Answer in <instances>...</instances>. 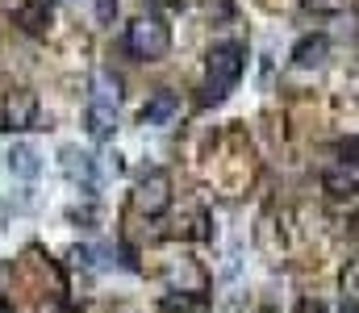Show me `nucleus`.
<instances>
[{
	"mask_svg": "<svg viewBox=\"0 0 359 313\" xmlns=\"http://www.w3.org/2000/svg\"><path fill=\"white\" fill-rule=\"evenodd\" d=\"M126 46H130V55L142 59V63L168 59V50H172V29H168L159 17H138V21L130 25V34H126Z\"/></svg>",
	"mask_w": 359,
	"mask_h": 313,
	"instance_id": "obj_2",
	"label": "nucleus"
},
{
	"mask_svg": "<svg viewBox=\"0 0 359 313\" xmlns=\"http://www.w3.org/2000/svg\"><path fill=\"white\" fill-rule=\"evenodd\" d=\"M339 159H343V163H351V167H359V138H355V134L339 142Z\"/></svg>",
	"mask_w": 359,
	"mask_h": 313,
	"instance_id": "obj_15",
	"label": "nucleus"
},
{
	"mask_svg": "<svg viewBox=\"0 0 359 313\" xmlns=\"http://www.w3.org/2000/svg\"><path fill=\"white\" fill-rule=\"evenodd\" d=\"M59 167H63L67 180H76V184H84V188L96 184V159H92L88 151H80V146H63V151H59Z\"/></svg>",
	"mask_w": 359,
	"mask_h": 313,
	"instance_id": "obj_6",
	"label": "nucleus"
},
{
	"mask_svg": "<svg viewBox=\"0 0 359 313\" xmlns=\"http://www.w3.org/2000/svg\"><path fill=\"white\" fill-rule=\"evenodd\" d=\"M147 4H151L155 13H180V8H184V0H147Z\"/></svg>",
	"mask_w": 359,
	"mask_h": 313,
	"instance_id": "obj_19",
	"label": "nucleus"
},
{
	"mask_svg": "<svg viewBox=\"0 0 359 313\" xmlns=\"http://www.w3.org/2000/svg\"><path fill=\"white\" fill-rule=\"evenodd\" d=\"M268 313H271V309H268Z\"/></svg>",
	"mask_w": 359,
	"mask_h": 313,
	"instance_id": "obj_23",
	"label": "nucleus"
},
{
	"mask_svg": "<svg viewBox=\"0 0 359 313\" xmlns=\"http://www.w3.org/2000/svg\"><path fill=\"white\" fill-rule=\"evenodd\" d=\"M92 88H96V97H92V101H100V104H113V109H117V101H121V80H117L113 71H96V80H92Z\"/></svg>",
	"mask_w": 359,
	"mask_h": 313,
	"instance_id": "obj_12",
	"label": "nucleus"
},
{
	"mask_svg": "<svg viewBox=\"0 0 359 313\" xmlns=\"http://www.w3.org/2000/svg\"><path fill=\"white\" fill-rule=\"evenodd\" d=\"M339 288H343V301H347V305H359V259L343 267V280H339Z\"/></svg>",
	"mask_w": 359,
	"mask_h": 313,
	"instance_id": "obj_14",
	"label": "nucleus"
},
{
	"mask_svg": "<svg viewBox=\"0 0 359 313\" xmlns=\"http://www.w3.org/2000/svg\"><path fill=\"white\" fill-rule=\"evenodd\" d=\"M50 4L46 0H21L17 8H13V25L21 29V34H29V38H42L46 29H50Z\"/></svg>",
	"mask_w": 359,
	"mask_h": 313,
	"instance_id": "obj_5",
	"label": "nucleus"
},
{
	"mask_svg": "<svg viewBox=\"0 0 359 313\" xmlns=\"http://www.w3.org/2000/svg\"><path fill=\"white\" fill-rule=\"evenodd\" d=\"M305 8H309V13H339L343 0H305Z\"/></svg>",
	"mask_w": 359,
	"mask_h": 313,
	"instance_id": "obj_17",
	"label": "nucleus"
},
{
	"mask_svg": "<svg viewBox=\"0 0 359 313\" xmlns=\"http://www.w3.org/2000/svg\"><path fill=\"white\" fill-rule=\"evenodd\" d=\"M4 167H8L17 180H38V176H42V155H38V146H29V142H13L8 155H4Z\"/></svg>",
	"mask_w": 359,
	"mask_h": 313,
	"instance_id": "obj_7",
	"label": "nucleus"
},
{
	"mask_svg": "<svg viewBox=\"0 0 359 313\" xmlns=\"http://www.w3.org/2000/svg\"><path fill=\"white\" fill-rule=\"evenodd\" d=\"M297 313H326V305H322L318 297H301V301H297Z\"/></svg>",
	"mask_w": 359,
	"mask_h": 313,
	"instance_id": "obj_18",
	"label": "nucleus"
},
{
	"mask_svg": "<svg viewBox=\"0 0 359 313\" xmlns=\"http://www.w3.org/2000/svg\"><path fill=\"white\" fill-rule=\"evenodd\" d=\"M339 313H359V305H343V309H339Z\"/></svg>",
	"mask_w": 359,
	"mask_h": 313,
	"instance_id": "obj_21",
	"label": "nucleus"
},
{
	"mask_svg": "<svg viewBox=\"0 0 359 313\" xmlns=\"http://www.w3.org/2000/svg\"><path fill=\"white\" fill-rule=\"evenodd\" d=\"M134 209H138L142 217H163V213L172 209V176H168L163 167H151V172L138 180V188H134Z\"/></svg>",
	"mask_w": 359,
	"mask_h": 313,
	"instance_id": "obj_3",
	"label": "nucleus"
},
{
	"mask_svg": "<svg viewBox=\"0 0 359 313\" xmlns=\"http://www.w3.org/2000/svg\"><path fill=\"white\" fill-rule=\"evenodd\" d=\"M4 309H8V301H4V297H0V313H4Z\"/></svg>",
	"mask_w": 359,
	"mask_h": 313,
	"instance_id": "obj_22",
	"label": "nucleus"
},
{
	"mask_svg": "<svg viewBox=\"0 0 359 313\" xmlns=\"http://www.w3.org/2000/svg\"><path fill=\"white\" fill-rule=\"evenodd\" d=\"M330 55V38L326 34H305L297 46H292V63L297 67H322Z\"/></svg>",
	"mask_w": 359,
	"mask_h": 313,
	"instance_id": "obj_9",
	"label": "nucleus"
},
{
	"mask_svg": "<svg viewBox=\"0 0 359 313\" xmlns=\"http://www.w3.org/2000/svg\"><path fill=\"white\" fill-rule=\"evenodd\" d=\"M347 225H351V234H355V238H359V209H355V213H351V217H347Z\"/></svg>",
	"mask_w": 359,
	"mask_h": 313,
	"instance_id": "obj_20",
	"label": "nucleus"
},
{
	"mask_svg": "<svg viewBox=\"0 0 359 313\" xmlns=\"http://www.w3.org/2000/svg\"><path fill=\"white\" fill-rule=\"evenodd\" d=\"M180 113V97L172 92V88H159L151 101L142 104V113H138V121L142 125H168L172 117Z\"/></svg>",
	"mask_w": 359,
	"mask_h": 313,
	"instance_id": "obj_8",
	"label": "nucleus"
},
{
	"mask_svg": "<svg viewBox=\"0 0 359 313\" xmlns=\"http://www.w3.org/2000/svg\"><path fill=\"white\" fill-rule=\"evenodd\" d=\"M201 309V297H188V293H168L159 301V313H196Z\"/></svg>",
	"mask_w": 359,
	"mask_h": 313,
	"instance_id": "obj_13",
	"label": "nucleus"
},
{
	"mask_svg": "<svg viewBox=\"0 0 359 313\" xmlns=\"http://www.w3.org/2000/svg\"><path fill=\"white\" fill-rule=\"evenodd\" d=\"M243 67H247V50L238 42H217L205 55V101H226V92L243 80Z\"/></svg>",
	"mask_w": 359,
	"mask_h": 313,
	"instance_id": "obj_1",
	"label": "nucleus"
},
{
	"mask_svg": "<svg viewBox=\"0 0 359 313\" xmlns=\"http://www.w3.org/2000/svg\"><path fill=\"white\" fill-rule=\"evenodd\" d=\"M322 188H326L334 201H355L359 197V180L347 176V172H326V176H322Z\"/></svg>",
	"mask_w": 359,
	"mask_h": 313,
	"instance_id": "obj_11",
	"label": "nucleus"
},
{
	"mask_svg": "<svg viewBox=\"0 0 359 313\" xmlns=\"http://www.w3.org/2000/svg\"><path fill=\"white\" fill-rule=\"evenodd\" d=\"M0 121H4V130H29L38 121V97L29 88L8 92L4 97V109H0Z\"/></svg>",
	"mask_w": 359,
	"mask_h": 313,
	"instance_id": "obj_4",
	"label": "nucleus"
},
{
	"mask_svg": "<svg viewBox=\"0 0 359 313\" xmlns=\"http://www.w3.org/2000/svg\"><path fill=\"white\" fill-rule=\"evenodd\" d=\"M84 125H88V134L96 138V142H109V138H113V130H117V109H113V104L92 101L88 113H84Z\"/></svg>",
	"mask_w": 359,
	"mask_h": 313,
	"instance_id": "obj_10",
	"label": "nucleus"
},
{
	"mask_svg": "<svg viewBox=\"0 0 359 313\" xmlns=\"http://www.w3.org/2000/svg\"><path fill=\"white\" fill-rule=\"evenodd\" d=\"M113 17H117V0H96V21L113 25Z\"/></svg>",
	"mask_w": 359,
	"mask_h": 313,
	"instance_id": "obj_16",
	"label": "nucleus"
}]
</instances>
